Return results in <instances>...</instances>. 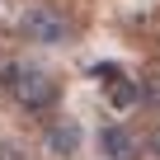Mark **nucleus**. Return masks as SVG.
<instances>
[{
    "mask_svg": "<svg viewBox=\"0 0 160 160\" xmlns=\"http://www.w3.org/2000/svg\"><path fill=\"white\" fill-rule=\"evenodd\" d=\"M151 155H160V122L151 127Z\"/></svg>",
    "mask_w": 160,
    "mask_h": 160,
    "instance_id": "8",
    "label": "nucleus"
},
{
    "mask_svg": "<svg viewBox=\"0 0 160 160\" xmlns=\"http://www.w3.org/2000/svg\"><path fill=\"white\" fill-rule=\"evenodd\" d=\"M99 151H104L108 160H137V137H132L122 122H113V127L99 132Z\"/></svg>",
    "mask_w": 160,
    "mask_h": 160,
    "instance_id": "3",
    "label": "nucleus"
},
{
    "mask_svg": "<svg viewBox=\"0 0 160 160\" xmlns=\"http://www.w3.org/2000/svg\"><path fill=\"white\" fill-rule=\"evenodd\" d=\"M24 33H28V42H66L71 24H66V14H57L52 5H28V10H24Z\"/></svg>",
    "mask_w": 160,
    "mask_h": 160,
    "instance_id": "2",
    "label": "nucleus"
},
{
    "mask_svg": "<svg viewBox=\"0 0 160 160\" xmlns=\"http://www.w3.org/2000/svg\"><path fill=\"white\" fill-rule=\"evenodd\" d=\"M108 99H113V108H132V104H141V85L137 80H113Z\"/></svg>",
    "mask_w": 160,
    "mask_h": 160,
    "instance_id": "5",
    "label": "nucleus"
},
{
    "mask_svg": "<svg viewBox=\"0 0 160 160\" xmlns=\"http://www.w3.org/2000/svg\"><path fill=\"white\" fill-rule=\"evenodd\" d=\"M75 146H80V127L75 122H57L47 132V151L52 155H75Z\"/></svg>",
    "mask_w": 160,
    "mask_h": 160,
    "instance_id": "4",
    "label": "nucleus"
},
{
    "mask_svg": "<svg viewBox=\"0 0 160 160\" xmlns=\"http://www.w3.org/2000/svg\"><path fill=\"white\" fill-rule=\"evenodd\" d=\"M141 104H155L160 108V75H146L141 80Z\"/></svg>",
    "mask_w": 160,
    "mask_h": 160,
    "instance_id": "6",
    "label": "nucleus"
},
{
    "mask_svg": "<svg viewBox=\"0 0 160 160\" xmlns=\"http://www.w3.org/2000/svg\"><path fill=\"white\" fill-rule=\"evenodd\" d=\"M0 160H24V155H19V146H0Z\"/></svg>",
    "mask_w": 160,
    "mask_h": 160,
    "instance_id": "7",
    "label": "nucleus"
},
{
    "mask_svg": "<svg viewBox=\"0 0 160 160\" xmlns=\"http://www.w3.org/2000/svg\"><path fill=\"white\" fill-rule=\"evenodd\" d=\"M14 80H10V90H14V99L24 104V108H52L57 104V80L47 75V71H38V66H14L10 71Z\"/></svg>",
    "mask_w": 160,
    "mask_h": 160,
    "instance_id": "1",
    "label": "nucleus"
}]
</instances>
